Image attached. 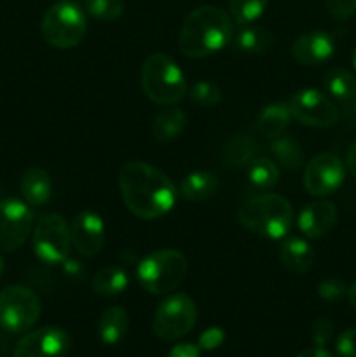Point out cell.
Wrapping results in <instances>:
<instances>
[{
	"mask_svg": "<svg viewBox=\"0 0 356 357\" xmlns=\"http://www.w3.org/2000/svg\"><path fill=\"white\" fill-rule=\"evenodd\" d=\"M119 190L126 208L142 220L168 215L178 195L168 174L142 160H129L121 167Z\"/></svg>",
	"mask_w": 356,
	"mask_h": 357,
	"instance_id": "obj_1",
	"label": "cell"
},
{
	"mask_svg": "<svg viewBox=\"0 0 356 357\" xmlns=\"http://www.w3.org/2000/svg\"><path fill=\"white\" fill-rule=\"evenodd\" d=\"M232 17L215 6H201L184 20L178 33V49L192 59L222 51L232 42Z\"/></svg>",
	"mask_w": 356,
	"mask_h": 357,
	"instance_id": "obj_2",
	"label": "cell"
},
{
	"mask_svg": "<svg viewBox=\"0 0 356 357\" xmlns=\"http://www.w3.org/2000/svg\"><path fill=\"white\" fill-rule=\"evenodd\" d=\"M237 222L248 232L267 239H281L292 229L293 208L283 195L260 194L241 206Z\"/></svg>",
	"mask_w": 356,
	"mask_h": 357,
	"instance_id": "obj_3",
	"label": "cell"
},
{
	"mask_svg": "<svg viewBox=\"0 0 356 357\" xmlns=\"http://www.w3.org/2000/svg\"><path fill=\"white\" fill-rule=\"evenodd\" d=\"M142 87L150 101L157 105H177L187 94V80L180 66L164 52H156L142 66Z\"/></svg>",
	"mask_w": 356,
	"mask_h": 357,
	"instance_id": "obj_4",
	"label": "cell"
},
{
	"mask_svg": "<svg viewBox=\"0 0 356 357\" xmlns=\"http://www.w3.org/2000/svg\"><path fill=\"white\" fill-rule=\"evenodd\" d=\"M187 258L178 250H159L143 258L136 267V281L152 295L175 291L187 275Z\"/></svg>",
	"mask_w": 356,
	"mask_h": 357,
	"instance_id": "obj_5",
	"label": "cell"
},
{
	"mask_svg": "<svg viewBox=\"0 0 356 357\" xmlns=\"http://www.w3.org/2000/svg\"><path fill=\"white\" fill-rule=\"evenodd\" d=\"M87 30L86 14L79 3L59 0L45 10L40 23L44 40L56 49L75 47L82 42Z\"/></svg>",
	"mask_w": 356,
	"mask_h": 357,
	"instance_id": "obj_6",
	"label": "cell"
},
{
	"mask_svg": "<svg viewBox=\"0 0 356 357\" xmlns=\"http://www.w3.org/2000/svg\"><path fill=\"white\" fill-rule=\"evenodd\" d=\"M40 317V300L24 286H7L0 291V328L20 335L30 330Z\"/></svg>",
	"mask_w": 356,
	"mask_h": 357,
	"instance_id": "obj_7",
	"label": "cell"
},
{
	"mask_svg": "<svg viewBox=\"0 0 356 357\" xmlns=\"http://www.w3.org/2000/svg\"><path fill=\"white\" fill-rule=\"evenodd\" d=\"M35 257L47 265H59L68 258L72 248V234L66 220L58 213H47L40 216L34 227Z\"/></svg>",
	"mask_w": 356,
	"mask_h": 357,
	"instance_id": "obj_8",
	"label": "cell"
},
{
	"mask_svg": "<svg viewBox=\"0 0 356 357\" xmlns=\"http://www.w3.org/2000/svg\"><path fill=\"white\" fill-rule=\"evenodd\" d=\"M198 321V307L184 293L164 298L154 316V333L163 342H175L185 337Z\"/></svg>",
	"mask_w": 356,
	"mask_h": 357,
	"instance_id": "obj_9",
	"label": "cell"
},
{
	"mask_svg": "<svg viewBox=\"0 0 356 357\" xmlns=\"http://www.w3.org/2000/svg\"><path fill=\"white\" fill-rule=\"evenodd\" d=\"M34 222L30 204L14 197L0 201V253L20 250L34 230Z\"/></svg>",
	"mask_w": 356,
	"mask_h": 357,
	"instance_id": "obj_10",
	"label": "cell"
},
{
	"mask_svg": "<svg viewBox=\"0 0 356 357\" xmlns=\"http://www.w3.org/2000/svg\"><path fill=\"white\" fill-rule=\"evenodd\" d=\"M286 105L292 119L309 128H332L339 121L337 105L316 89L297 91Z\"/></svg>",
	"mask_w": 356,
	"mask_h": 357,
	"instance_id": "obj_11",
	"label": "cell"
},
{
	"mask_svg": "<svg viewBox=\"0 0 356 357\" xmlns=\"http://www.w3.org/2000/svg\"><path fill=\"white\" fill-rule=\"evenodd\" d=\"M346 176L344 162L335 153L313 157L304 169V187L314 197H325L337 190Z\"/></svg>",
	"mask_w": 356,
	"mask_h": 357,
	"instance_id": "obj_12",
	"label": "cell"
},
{
	"mask_svg": "<svg viewBox=\"0 0 356 357\" xmlns=\"http://www.w3.org/2000/svg\"><path fill=\"white\" fill-rule=\"evenodd\" d=\"M68 347L70 338L66 331L45 326L24 335L14 347L13 357H65Z\"/></svg>",
	"mask_w": 356,
	"mask_h": 357,
	"instance_id": "obj_13",
	"label": "cell"
},
{
	"mask_svg": "<svg viewBox=\"0 0 356 357\" xmlns=\"http://www.w3.org/2000/svg\"><path fill=\"white\" fill-rule=\"evenodd\" d=\"M70 234L72 246L86 258L96 257L105 244V223L93 211L79 213L70 225Z\"/></svg>",
	"mask_w": 356,
	"mask_h": 357,
	"instance_id": "obj_14",
	"label": "cell"
},
{
	"mask_svg": "<svg viewBox=\"0 0 356 357\" xmlns=\"http://www.w3.org/2000/svg\"><path fill=\"white\" fill-rule=\"evenodd\" d=\"M335 52V40L328 31L313 30L295 38L292 56L304 66H316L328 61Z\"/></svg>",
	"mask_w": 356,
	"mask_h": 357,
	"instance_id": "obj_15",
	"label": "cell"
},
{
	"mask_svg": "<svg viewBox=\"0 0 356 357\" xmlns=\"http://www.w3.org/2000/svg\"><path fill=\"white\" fill-rule=\"evenodd\" d=\"M339 213L332 202L318 201L311 202L300 211L299 229L309 239H320L330 234L337 225Z\"/></svg>",
	"mask_w": 356,
	"mask_h": 357,
	"instance_id": "obj_16",
	"label": "cell"
},
{
	"mask_svg": "<svg viewBox=\"0 0 356 357\" xmlns=\"http://www.w3.org/2000/svg\"><path fill=\"white\" fill-rule=\"evenodd\" d=\"M232 45L244 54H267L274 49L276 37L271 30L258 24H244L232 37Z\"/></svg>",
	"mask_w": 356,
	"mask_h": 357,
	"instance_id": "obj_17",
	"label": "cell"
},
{
	"mask_svg": "<svg viewBox=\"0 0 356 357\" xmlns=\"http://www.w3.org/2000/svg\"><path fill=\"white\" fill-rule=\"evenodd\" d=\"M20 192L30 206H45L52 195L51 176L42 167H28L20 181Z\"/></svg>",
	"mask_w": 356,
	"mask_h": 357,
	"instance_id": "obj_18",
	"label": "cell"
},
{
	"mask_svg": "<svg viewBox=\"0 0 356 357\" xmlns=\"http://www.w3.org/2000/svg\"><path fill=\"white\" fill-rule=\"evenodd\" d=\"M279 260L286 271L302 275L313 268L314 251L307 241L300 237H290L279 248Z\"/></svg>",
	"mask_w": 356,
	"mask_h": 357,
	"instance_id": "obj_19",
	"label": "cell"
},
{
	"mask_svg": "<svg viewBox=\"0 0 356 357\" xmlns=\"http://www.w3.org/2000/svg\"><path fill=\"white\" fill-rule=\"evenodd\" d=\"M258 145L253 139V136L243 135V132H237V135L229 136V138L223 142L222 149H220V159L225 164L227 167H243L253 160L255 153H257Z\"/></svg>",
	"mask_w": 356,
	"mask_h": 357,
	"instance_id": "obj_20",
	"label": "cell"
},
{
	"mask_svg": "<svg viewBox=\"0 0 356 357\" xmlns=\"http://www.w3.org/2000/svg\"><path fill=\"white\" fill-rule=\"evenodd\" d=\"M187 115L180 108H164L150 124V136L157 143H170L184 132Z\"/></svg>",
	"mask_w": 356,
	"mask_h": 357,
	"instance_id": "obj_21",
	"label": "cell"
},
{
	"mask_svg": "<svg viewBox=\"0 0 356 357\" xmlns=\"http://www.w3.org/2000/svg\"><path fill=\"white\" fill-rule=\"evenodd\" d=\"M216 188H218V178L212 171H194V173H188L180 181L178 194L185 201L201 202L212 197L216 192Z\"/></svg>",
	"mask_w": 356,
	"mask_h": 357,
	"instance_id": "obj_22",
	"label": "cell"
},
{
	"mask_svg": "<svg viewBox=\"0 0 356 357\" xmlns=\"http://www.w3.org/2000/svg\"><path fill=\"white\" fill-rule=\"evenodd\" d=\"M129 326V316L122 307L114 305L105 309L98 321V335L105 345H115L124 338Z\"/></svg>",
	"mask_w": 356,
	"mask_h": 357,
	"instance_id": "obj_23",
	"label": "cell"
},
{
	"mask_svg": "<svg viewBox=\"0 0 356 357\" xmlns=\"http://www.w3.org/2000/svg\"><path fill=\"white\" fill-rule=\"evenodd\" d=\"M292 121V114L286 103H271L260 112L257 121V129L264 138L274 139L285 132Z\"/></svg>",
	"mask_w": 356,
	"mask_h": 357,
	"instance_id": "obj_24",
	"label": "cell"
},
{
	"mask_svg": "<svg viewBox=\"0 0 356 357\" xmlns=\"http://www.w3.org/2000/svg\"><path fill=\"white\" fill-rule=\"evenodd\" d=\"M323 87L334 100L349 103L356 96V77L344 68H330L323 75Z\"/></svg>",
	"mask_w": 356,
	"mask_h": 357,
	"instance_id": "obj_25",
	"label": "cell"
},
{
	"mask_svg": "<svg viewBox=\"0 0 356 357\" xmlns=\"http://www.w3.org/2000/svg\"><path fill=\"white\" fill-rule=\"evenodd\" d=\"M246 180L250 188L257 192H267L278 183L279 169L271 159H253L248 164Z\"/></svg>",
	"mask_w": 356,
	"mask_h": 357,
	"instance_id": "obj_26",
	"label": "cell"
},
{
	"mask_svg": "<svg viewBox=\"0 0 356 357\" xmlns=\"http://www.w3.org/2000/svg\"><path fill=\"white\" fill-rule=\"evenodd\" d=\"M129 279L126 271L119 267H105L94 274L93 291L100 296H115L126 291Z\"/></svg>",
	"mask_w": 356,
	"mask_h": 357,
	"instance_id": "obj_27",
	"label": "cell"
},
{
	"mask_svg": "<svg viewBox=\"0 0 356 357\" xmlns=\"http://www.w3.org/2000/svg\"><path fill=\"white\" fill-rule=\"evenodd\" d=\"M271 150L274 153L276 160L281 164L283 167L290 171H297L302 167L304 164V152L297 139L290 138V136H278L272 139Z\"/></svg>",
	"mask_w": 356,
	"mask_h": 357,
	"instance_id": "obj_28",
	"label": "cell"
},
{
	"mask_svg": "<svg viewBox=\"0 0 356 357\" xmlns=\"http://www.w3.org/2000/svg\"><path fill=\"white\" fill-rule=\"evenodd\" d=\"M269 0H229V16L239 26L251 24L265 13Z\"/></svg>",
	"mask_w": 356,
	"mask_h": 357,
	"instance_id": "obj_29",
	"label": "cell"
},
{
	"mask_svg": "<svg viewBox=\"0 0 356 357\" xmlns=\"http://www.w3.org/2000/svg\"><path fill=\"white\" fill-rule=\"evenodd\" d=\"M86 13L98 21H115L124 13V0H84Z\"/></svg>",
	"mask_w": 356,
	"mask_h": 357,
	"instance_id": "obj_30",
	"label": "cell"
},
{
	"mask_svg": "<svg viewBox=\"0 0 356 357\" xmlns=\"http://www.w3.org/2000/svg\"><path fill=\"white\" fill-rule=\"evenodd\" d=\"M191 100L199 107H215L222 101V89L208 80H199L192 86Z\"/></svg>",
	"mask_w": 356,
	"mask_h": 357,
	"instance_id": "obj_31",
	"label": "cell"
},
{
	"mask_svg": "<svg viewBox=\"0 0 356 357\" xmlns=\"http://www.w3.org/2000/svg\"><path fill=\"white\" fill-rule=\"evenodd\" d=\"M318 295L325 302H341L348 295V286L339 279H325L318 286Z\"/></svg>",
	"mask_w": 356,
	"mask_h": 357,
	"instance_id": "obj_32",
	"label": "cell"
},
{
	"mask_svg": "<svg viewBox=\"0 0 356 357\" xmlns=\"http://www.w3.org/2000/svg\"><path fill=\"white\" fill-rule=\"evenodd\" d=\"M311 338H313L316 347H325L334 338V323L328 317H320L314 321L313 330H311Z\"/></svg>",
	"mask_w": 356,
	"mask_h": 357,
	"instance_id": "obj_33",
	"label": "cell"
},
{
	"mask_svg": "<svg viewBox=\"0 0 356 357\" xmlns=\"http://www.w3.org/2000/svg\"><path fill=\"white\" fill-rule=\"evenodd\" d=\"M328 14L337 21H346L356 13V0H325Z\"/></svg>",
	"mask_w": 356,
	"mask_h": 357,
	"instance_id": "obj_34",
	"label": "cell"
},
{
	"mask_svg": "<svg viewBox=\"0 0 356 357\" xmlns=\"http://www.w3.org/2000/svg\"><path fill=\"white\" fill-rule=\"evenodd\" d=\"M335 347L342 357H356V328L346 330L344 333L339 335Z\"/></svg>",
	"mask_w": 356,
	"mask_h": 357,
	"instance_id": "obj_35",
	"label": "cell"
},
{
	"mask_svg": "<svg viewBox=\"0 0 356 357\" xmlns=\"http://www.w3.org/2000/svg\"><path fill=\"white\" fill-rule=\"evenodd\" d=\"M223 344V331L220 328H209L199 337L198 347L201 351H213Z\"/></svg>",
	"mask_w": 356,
	"mask_h": 357,
	"instance_id": "obj_36",
	"label": "cell"
},
{
	"mask_svg": "<svg viewBox=\"0 0 356 357\" xmlns=\"http://www.w3.org/2000/svg\"><path fill=\"white\" fill-rule=\"evenodd\" d=\"M168 357H201V349L194 344H180L171 349Z\"/></svg>",
	"mask_w": 356,
	"mask_h": 357,
	"instance_id": "obj_37",
	"label": "cell"
},
{
	"mask_svg": "<svg viewBox=\"0 0 356 357\" xmlns=\"http://www.w3.org/2000/svg\"><path fill=\"white\" fill-rule=\"evenodd\" d=\"M295 357H334V356H332L325 347H316V345H314V347L299 352Z\"/></svg>",
	"mask_w": 356,
	"mask_h": 357,
	"instance_id": "obj_38",
	"label": "cell"
},
{
	"mask_svg": "<svg viewBox=\"0 0 356 357\" xmlns=\"http://www.w3.org/2000/svg\"><path fill=\"white\" fill-rule=\"evenodd\" d=\"M346 166H348L349 173L356 176V143H353L351 149H349L348 157H346Z\"/></svg>",
	"mask_w": 356,
	"mask_h": 357,
	"instance_id": "obj_39",
	"label": "cell"
},
{
	"mask_svg": "<svg viewBox=\"0 0 356 357\" xmlns=\"http://www.w3.org/2000/svg\"><path fill=\"white\" fill-rule=\"evenodd\" d=\"M348 300L349 303H351L353 309L356 310V281L348 288Z\"/></svg>",
	"mask_w": 356,
	"mask_h": 357,
	"instance_id": "obj_40",
	"label": "cell"
},
{
	"mask_svg": "<svg viewBox=\"0 0 356 357\" xmlns=\"http://www.w3.org/2000/svg\"><path fill=\"white\" fill-rule=\"evenodd\" d=\"M3 271H6V261H3V258H2V255H0V278H2V274H3Z\"/></svg>",
	"mask_w": 356,
	"mask_h": 357,
	"instance_id": "obj_41",
	"label": "cell"
},
{
	"mask_svg": "<svg viewBox=\"0 0 356 357\" xmlns=\"http://www.w3.org/2000/svg\"><path fill=\"white\" fill-rule=\"evenodd\" d=\"M351 103H353V107H351V110H353V115H355V117H356V96H355V100L351 101Z\"/></svg>",
	"mask_w": 356,
	"mask_h": 357,
	"instance_id": "obj_42",
	"label": "cell"
},
{
	"mask_svg": "<svg viewBox=\"0 0 356 357\" xmlns=\"http://www.w3.org/2000/svg\"><path fill=\"white\" fill-rule=\"evenodd\" d=\"M353 65H355V70H356V45L355 49H353Z\"/></svg>",
	"mask_w": 356,
	"mask_h": 357,
	"instance_id": "obj_43",
	"label": "cell"
}]
</instances>
